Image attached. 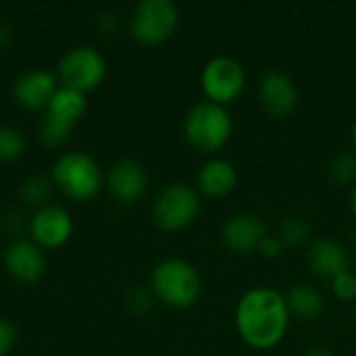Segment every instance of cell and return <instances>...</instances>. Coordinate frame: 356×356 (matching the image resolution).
<instances>
[{"label":"cell","instance_id":"obj_9","mask_svg":"<svg viewBox=\"0 0 356 356\" xmlns=\"http://www.w3.org/2000/svg\"><path fill=\"white\" fill-rule=\"evenodd\" d=\"M200 88L207 100L229 106L236 102L246 88V71L234 56L221 54L204 63L200 71Z\"/></svg>","mask_w":356,"mask_h":356},{"label":"cell","instance_id":"obj_19","mask_svg":"<svg viewBox=\"0 0 356 356\" xmlns=\"http://www.w3.org/2000/svg\"><path fill=\"white\" fill-rule=\"evenodd\" d=\"M275 236L280 238L284 248H305L313 242V227L305 217L290 215L280 223Z\"/></svg>","mask_w":356,"mask_h":356},{"label":"cell","instance_id":"obj_18","mask_svg":"<svg viewBox=\"0 0 356 356\" xmlns=\"http://www.w3.org/2000/svg\"><path fill=\"white\" fill-rule=\"evenodd\" d=\"M284 296H286L290 317H294L298 321H307V323L317 321L325 311V296L313 284L298 282Z\"/></svg>","mask_w":356,"mask_h":356},{"label":"cell","instance_id":"obj_15","mask_svg":"<svg viewBox=\"0 0 356 356\" xmlns=\"http://www.w3.org/2000/svg\"><path fill=\"white\" fill-rule=\"evenodd\" d=\"M350 263V252L334 238H317L307 246V267L317 277L332 282L340 273L353 271Z\"/></svg>","mask_w":356,"mask_h":356},{"label":"cell","instance_id":"obj_29","mask_svg":"<svg viewBox=\"0 0 356 356\" xmlns=\"http://www.w3.org/2000/svg\"><path fill=\"white\" fill-rule=\"evenodd\" d=\"M350 209H353V213H355L356 217V184L353 186V190H350Z\"/></svg>","mask_w":356,"mask_h":356},{"label":"cell","instance_id":"obj_28","mask_svg":"<svg viewBox=\"0 0 356 356\" xmlns=\"http://www.w3.org/2000/svg\"><path fill=\"white\" fill-rule=\"evenodd\" d=\"M302 356H336L330 348H325V346H313V348H309V350H305V355Z\"/></svg>","mask_w":356,"mask_h":356},{"label":"cell","instance_id":"obj_26","mask_svg":"<svg viewBox=\"0 0 356 356\" xmlns=\"http://www.w3.org/2000/svg\"><path fill=\"white\" fill-rule=\"evenodd\" d=\"M286 248H284V244L280 242V238L277 236H267L263 242H261V246H259V254L261 257H265V259H277V257H282V252H284Z\"/></svg>","mask_w":356,"mask_h":356},{"label":"cell","instance_id":"obj_4","mask_svg":"<svg viewBox=\"0 0 356 356\" xmlns=\"http://www.w3.org/2000/svg\"><path fill=\"white\" fill-rule=\"evenodd\" d=\"M50 179L65 196L73 200H90L104 186V173L98 161L83 150L60 154L52 165Z\"/></svg>","mask_w":356,"mask_h":356},{"label":"cell","instance_id":"obj_3","mask_svg":"<svg viewBox=\"0 0 356 356\" xmlns=\"http://www.w3.org/2000/svg\"><path fill=\"white\" fill-rule=\"evenodd\" d=\"M184 140L198 152L217 154L234 134V119L227 106L211 100L196 102L184 117Z\"/></svg>","mask_w":356,"mask_h":356},{"label":"cell","instance_id":"obj_6","mask_svg":"<svg viewBox=\"0 0 356 356\" xmlns=\"http://www.w3.org/2000/svg\"><path fill=\"white\" fill-rule=\"evenodd\" d=\"M86 108H88V98L83 92L67 86H58L40 121L42 142L48 146H58L67 142L77 121L86 115Z\"/></svg>","mask_w":356,"mask_h":356},{"label":"cell","instance_id":"obj_10","mask_svg":"<svg viewBox=\"0 0 356 356\" xmlns=\"http://www.w3.org/2000/svg\"><path fill=\"white\" fill-rule=\"evenodd\" d=\"M259 100L271 117L286 119L296 111L300 102V90L290 73L282 69H269L259 81Z\"/></svg>","mask_w":356,"mask_h":356},{"label":"cell","instance_id":"obj_22","mask_svg":"<svg viewBox=\"0 0 356 356\" xmlns=\"http://www.w3.org/2000/svg\"><path fill=\"white\" fill-rule=\"evenodd\" d=\"M50 192H52V179L46 175H31L21 184V198L35 207H44Z\"/></svg>","mask_w":356,"mask_h":356},{"label":"cell","instance_id":"obj_7","mask_svg":"<svg viewBox=\"0 0 356 356\" xmlns=\"http://www.w3.org/2000/svg\"><path fill=\"white\" fill-rule=\"evenodd\" d=\"M179 25V6L173 0H142L129 17L134 40L146 46L167 42Z\"/></svg>","mask_w":356,"mask_h":356},{"label":"cell","instance_id":"obj_11","mask_svg":"<svg viewBox=\"0 0 356 356\" xmlns=\"http://www.w3.org/2000/svg\"><path fill=\"white\" fill-rule=\"evenodd\" d=\"M73 234V217L60 204H44L29 219V236L40 248H58Z\"/></svg>","mask_w":356,"mask_h":356},{"label":"cell","instance_id":"obj_8","mask_svg":"<svg viewBox=\"0 0 356 356\" xmlns=\"http://www.w3.org/2000/svg\"><path fill=\"white\" fill-rule=\"evenodd\" d=\"M56 77L60 86L88 94L90 90H96L106 77V58L94 46H73L60 56L56 65Z\"/></svg>","mask_w":356,"mask_h":356},{"label":"cell","instance_id":"obj_1","mask_svg":"<svg viewBox=\"0 0 356 356\" xmlns=\"http://www.w3.org/2000/svg\"><path fill=\"white\" fill-rule=\"evenodd\" d=\"M290 319L286 296L269 286L248 290L238 300L234 313L238 336L254 350L275 348L286 338Z\"/></svg>","mask_w":356,"mask_h":356},{"label":"cell","instance_id":"obj_2","mask_svg":"<svg viewBox=\"0 0 356 356\" xmlns=\"http://www.w3.org/2000/svg\"><path fill=\"white\" fill-rule=\"evenodd\" d=\"M150 290L159 302L171 309H190L200 298L202 280L190 261L169 257L154 265L150 273Z\"/></svg>","mask_w":356,"mask_h":356},{"label":"cell","instance_id":"obj_23","mask_svg":"<svg viewBox=\"0 0 356 356\" xmlns=\"http://www.w3.org/2000/svg\"><path fill=\"white\" fill-rule=\"evenodd\" d=\"M330 284H332V292H334L336 298H340V300H344V302H353V300H356L355 271L340 273V275L334 277Z\"/></svg>","mask_w":356,"mask_h":356},{"label":"cell","instance_id":"obj_16","mask_svg":"<svg viewBox=\"0 0 356 356\" xmlns=\"http://www.w3.org/2000/svg\"><path fill=\"white\" fill-rule=\"evenodd\" d=\"M56 90L58 77L48 69H29L21 73L13 83V96L17 104L29 111H46Z\"/></svg>","mask_w":356,"mask_h":356},{"label":"cell","instance_id":"obj_33","mask_svg":"<svg viewBox=\"0 0 356 356\" xmlns=\"http://www.w3.org/2000/svg\"><path fill=\"white\" fill-rule=\"evenodd\" d=\"M355 277H356V269H355Z\"/></svg>","mask_w":356,"mask_h":356},{"label":"cell","instance_id":"obj_31","mask_svg":"<svg viewBox=\"0 0 356 356\" xmlns=\"http://www.w3.org/2000/svg\"><path fill=\"white\" fill-rule=\"evenodd\" d=\"M353 144H355V150H356V121H355V125H353Z\"/></svg>","mask_w":356,"mask_h":356},{"label":"cell","instance_id":"obj_25","mask_svg":"<svg viewBox=\"0 0 356 356\" xmlns=\"http://www.w3.org/2000/svg\"><path fill=\"white\" fill-rule=\"evenodd\" d=\"M17 338H19V334H17L15 323L0 317V356H8L13 353V348L17 344Z\"/></svg>","mask_w":356,"mask_h":356},{"label":"cell","instance_id":"obj_12","mask_svg":"<svg viewBox=\"0 0 356 356\" xmlns=\"http://www.w3.org/2000/svg\"><path fill=\"white\" fill-rule=\"evenodd\" d=\"M104 184L115 200L123 204H136L146 194L148 173L136 159H119L108 167Z\"/></svg>","mask_w":356,"mask_h":356},{"label":"cell","instance_id":"obj_5","mask_svg":"<svg viewBox=\"0 0 356 356\" xmlns=\"http://www.w3.org/2000/svg\"><path fill=\"white\" fill-rule=\"evenodd\" d=\"M202 196L190 184L175 181L163 188L152 202V221L159 229L175 234L194 225L202 209Z\"/></svg>","mask_w":356,"mask_h":356},{"label":"cell","instance_id":"obj_13","mask_svg":"<svg viewBox=\"0 0 356 356\" xmlns=\"http://www.w3.org/2000/svg\"><path fill=\"white\" fill-rule=\"evenodd\" d=\"M4 267L21 284H35L44 277L48 261L44 248H40L31 238L13 240L4 250Z\"/></svg>","mask_w":356,"mask_h":356},{"label":"cell","instance_id":"obj_17","mask_svg":"<svg viewBox=\"0 0 356 356\" xmlns=\"http://www.w3.org/2000/svg\"><path fill=\"white\" fill-rule=\"evenodd\" d=\"M238 169L232 161L213 156L209 159L196 175V190L200 196H207L211 200H219L229 196L238 186Z\"/></svg>","mask_w":356,"mask_h":356},{"label":"cell","instance_id":"obj_21","mask_svg":"<svg viewBox=\"0 0 356 356\" xmlns=\"http://www.w3.org/2000/svg\"><path fill=\"white\" fill-rule=\"evenodd\" d=\"M27 140L19 127L0 125V161H17L25 154Z\"/></svg>","mask_w":356,"mask_h":356},{"label":"cell","instance_id":"obj_27","mask_svg":"<svg viewBox=\"0 0 356 356\" xmlns=\"http://www.w3.org/2000/svg\"><path fill=\"white\" fill-rule=\"evenodd\" d=\"M13 42V29L6 23H0V48L8 46Z\"/></svg>","mask_w":356,"mask_h":356},{"label":"cell","instance_id":"obj_24","mask_svg":"<svg viewBox=\"0 0 356 356\" xmlns=\"http://www.w3.org/2000/svg\"><path fill=\"white\" fill-rule=\"evenodd\" d=\"M154 300H156V298H154L152 290L136 288V290H131V292H129V296H127V307L131 309V313H136V315H144L146 311H150V309H152Z\"/></svg>","mask_w":356,"mask_h":356},{"label":"cell","instance_id":"obj_30","mask_svg":"<svg viewBox=\"0 0 356 356\" xmlns=\"http://www.w3.org/2000/svg\"><path fill=\"white\" fill-rule=\"evenodd\" d=\"M350 250L356 254V232H355V236H353V240H350Z\"/></svg>","mask_w":356,"mask_h":356},{"label":"cell","instance_id":"obj_32","mask_svg":"<svg viewBox=\"0 0 356 356\" xmlns=\"http://www.w3.org/2000/svg\"><path fill=\"white\" fill-rule=\"evenodd\" d=\"M355 325H356V311H355Z\"/></svg>","mask_w":356,"mask_h":356},{"label":"cell","instance_id":"obj_20","mask_svg":"<svg viewBox=\"0 0 356 356\" xmlns=\"http://www.w3.org/2000/svg\"><path fill=\"white\" fill-rule=\"evenodd\" d=\"M330 179L336 188L353 190L356 184V150H342L330 165Z\"/></svg>","mask_w":356,"mask_h":356},{"label":"cell","instance_id":"obj_14","mask_svg":"<svg viewBox=\"0 0 356 356\" xmlns=\"http://www.w3.org/2000/svg\"><path fill=\"white\" fill-rule=\"evenodd\" d=\"M269 236L265 221L254 213H236L221 225V240L236 254L259 252L261 242Z\"/></svg>","mask_w":356,"mask_h":356}]
</instances>
